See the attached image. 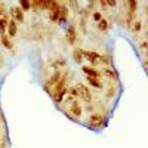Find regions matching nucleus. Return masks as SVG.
Returning <instances> with one entry per match:
<instances>
[{
	"mask_svg": "<svg viewBox=\"0 0 148 148\" xmlns=\"http://www.w3.org/2000/svg\"><path fill=\"white\" fill-rule=\"evenodd\" d=\"M86 80H88V83H89L90 86H93V88H96V89H101V88H102V82H101L99 79H95V77H86Z\"/></svg>",
	"mask_w": 148,
	"mask_h": 148,
	"instance_id": "nucleus-15",
	"label": "nucleus"
},
{
	"mask_svg": "<svg viewBox=\"0 0 148 148\" xmlns=\"http://www.w3.org/2000/svg\"><path fill=\"white\" fill-rule=\"evenodd\" d=\"M107 123H108V119H107L105 114H102V113H92V114H89L88 123H86V125H88V127H90V129L99 130V129H104L107 126Z\"/></svg>",
	"mask_w": 148,
	"mask_h": 148,
	"instance_id": "nucleus-1",
	"label": "nucleus"
},
{
	"mask_svg": "<svg viewBox=\"0 0 148 148\" xmlns=\"http://www.w3.org/2000/svg\"><path fill=\"white\" fill-rule=\"evenodd\" d=\"M65 40L70 46H74L77 42V28L76 25H70L65 31Z\"/></svg>",
	"mask_w": 148,
	"mask_h": 148,
	"instance_id": "nucleus-6",
	"label": "nucleus"
},
{
	"mask_svg": "<svg viewBox=\"0 0 148 148\" xmlns=\"http://www.w3.org/2000/svg\"><path fill=\"white\" fill-rule=\"evenodd\" d=\"M102 74H104V76H107L110 80H119V73L114 70V68H110V67H105L104 70H102V73H101V76H102Z\"/></svg>",
	"mask_w": 148,
	"mask_h": 148,
	"instance_id": "nucleus-10",
	"label": "nucleus"
},
{
	"mask_svg": "<svg viewBox=\"0 0 148 148\" xmlns=\"http://www.w3.org/2000/svg\"><path fill=\"white\" fill-rule=\"evenodd\" d=\"M73 59L76 61L77 64H80L83 61V55H82V49L80 47H77V49H74V51H73Z\"/></svg>",
	"mask_w": 148,
	"mask_h": 148,
	"instance_id": "nucleus-17",
	"label": "nucleus"
},
{
	"mask_svg": "<svg viewBox=\"0 0 148 148\" xmlns=\"http://www.w3.org/2000/svg\"><path fill=\"white\" fill-rule=\"evenodd\" d=\"M127 5V12H130V14H136V10H138V2H135V0H130V2L126 3Z\"/></svg>",
	"mask_w": 148,
	"mask_h": 148,
	"instance_id": "nucleus-19",
	"label": "nucleus"
},
{
	"mask_svg": "<svg viewBox=\"0 0 148 148\" xmlns=\"http://www.w3.org/2000/svg\"><path fill=\"white\" fill-rule=\"evenodd\" d=\"M67 95H70V96L73 98V99H77V98H79V90L76 89V86H73V88H70Z\"/></svg>",
	"mask_w": 148,
	"mask_h": 148,
	"instance_id": "nucleus-21",
	"label": "nucleus"
},
{
	"mask_svg": "<svg viewBox=\"0 0 148 148\" xmlns=\"http://www.w3.org/2000/svg\"><path fill=\"white\" fill-rule=\"evenodd\" d=\"M139 47H141V49H145V47H147V42H142Z\"/></svg>",
	"mask_w": 148,
	"mask_h": 148,
	"instance_id": "nucleus-23",
	"label": "nucleus"
},
{
	"mask_svg": "<svg viewBox=\"0 0 148 148\" xmlns=\"http://www.w3.org/2000/svg\"><path fill=\"white\" fill-rule=\"evenodd\" d=\"M76 89L79 90V96L82 98L84 102H88V105H89L92 102V99H93V95H92L90 89L86 84H83V83H77L76 84Z\"/></svg>",
	"mask_w": 148,
	"mask_h": 148,
	"instance_id": "nucleus-3",
	"label": "nucleus"
},
{
	"mask_svg": "<svg viewBox=\"0 0 148 148\" xmlns=\"http://www.w3.org/2000/svg\"><path fill=\"white\" fill-rule=\"evenodd\" d=\"M67 18H68V6L61 5V8H59V21L58 22H65Z\"/></svg>",
	"mask_w": 148,
	"mask_h": 148,
	"instance_id": "nucleus-12",
	"label": "nucleus"
},
{
	"mask_svg": "<svg viewBox=\"0 0 148 148\" xmlns=\"http://www.w3.org/2000/svg\"><path fill=\"white\" fill-rule=\"evenodd\" d=\"M96 27H98V30H99V31H102V33H104V31H107V30H108L110 24H108V21H107L105 18H102L99 22L96 24Z\"/></svg>",
	"mask_w": 148,
	"mask_h": 148,
	"instance_id": "nucleus-18",
	"label": "nucleus"
},
{
	"mask_svg": "<svg viewBox=\"0 0 148 148\" xmlns=\"http://www.w3.org/2000/svg\"><path fill=\"white\" fill-rule=\"evenodd\" d=\"M99 62L104 64L105 67L113 65V56H111L110 53H102V55H99Z\"/></svg>",
	"mask_w": 148,
	"mask_h": 148,
	"instance_id": "nucleus-13",
	"label": "nucleus"
},
{
	"mask_svg": "<svg viewBox=\"0 0 148 148\" xmlns=\"http://www.w3.org/2000/svg\"><path fill=\"white\" fill-rule=\"evenodd\" d=\"M141 28H142V21H141V19H135V21H133V24L130 25V30H132V33L138 34V33L141 31Z\"/></svg>",
	"mask_w": 148,
	"mask_h": 148,
	"instance_id": "nucleus-16",
	"label": "nucleus"
},
{
	"mask_svg": "<svg viewBox=\"0 0 148 148\" xmlns=\"http://www.w3.org/2000/svg\"><path fill=\"white\" fill-rule=\"evenodd\" d=\"M68 113H70V119H73V120H80L82 119V116H83V107H82V104L77 101V99H74L71 104H70V108H68Z\"/></svg>",
	"mask_w": 148,
	"mask_h": 148,
	"instance_id": "nucleus-2",
	"label": "nucleus"
},
{
	"mask_svg": "<svg viewBox=\"0 0 148 148\" xmlns=\"http://www.w3.org/2000/svg\"><path fill=\"white\" fill-rule=\"evenodd\" d=\"M10 15H12V19H14L16 24L24 22V12L18 6H12L10 8Z\"/></svg>",
	"mask_w": 148,
	"mask_h": 148,
	"instance_id": "nucleus-8",
	"label": "nucleus"
},
{
	"mask_svg": "<svg viewBox=\"0 0 148 148\" xmlns=\"http://www.w3.org/2000/svg\"><path fill=\"white\" fill-rule=\"evenodd\" d=\"M62 74H64V73H61V71H55V73L52 74V76L46 80V83H45V90H46L49 95H51V89H52L53 86H55V84L61 80V77H62Z\"/></svg>",
	"mask_w": 148,
	"mask_h": 148,
	"instance_id": "nucleus-4",
	"label": "nucleus"
},
{
	"mask_svg": "<svg viewBox=\"0 0 148 148\" xmlns=\"http://www.w3.org/2000/svg\"><path fill=\"white\" fill-rule=\"evenodd\" d=\"M0 120H2V116H0Z\"/></svg>",
	"mask_w": 148,
	"mask_h": 148,
	"instance_id": "nucleus-24",
	"label": "nucleus"
},
{
	"mask_svg": "<svg viewBox=\"0 0 148 148\" xmlns=\"http://www.w3.org/2000/svg\"><path fill=\"white\" fill-rule=\"evenodd\" d=\"M8 22H9V16H8V14H3V15H0V36L6 34Z\"/></svg>",
	"mask_w": 148,
	"mask_h": 148,
	"instance_id": "nucleus-11",
	"label": "nucleus"
},
{
	"mask_svg": "<svg viewBox=\"0 0 148 148\" xmlns=\"http://www.w3.org/2000/svg\"><path fill=\"white\" fill-rule=\"evenodd\" d=\"M82 55H83V59H88L89 64H92V67L96 65V64H99V55L101 53L93 52V51H84V49H82Z\"/></svg>",
	"mask_w": 148,
	"mask_h": 148,
	"instance_id": "nucleus-5",
	"label": "nucleus"
},
{
	"mask_svg": "<svg viewBox=\"0 0 148 148\" xmlns=\"http://www.w3.org/2000/svg\"><path fill=\"white\" fill-rule=\"evenodd\" d=\"M6 33H8V37H15L18 34V24L14 21V19H9L8 22V28H6Z\"/></svg>",
	"mask_w": 148,
	"mask_h": 148,
	"instance_id": "nucleus-9",
	"label": "nucleus"
},
{
	"mask_svg": "<svg viewBox=\"0 0 148 148\" xmlns=\"http://www.w3.org/2000/svg\"><path fill=\"white\" fill-rule=\"evenodd\" d=\"M18 8H19V9L24 12V10H30V9H31V5H30V2H28V0H21Z\"/></svg>",
	"mask_w": 148,
	"mask_h": 148,
	"instance_id": "nucleus-20",
	"label": "nucleus"
},
{
	"mask_svg": "<svg viewBox=\"0 0 148 148\" xmlns=\"http://www.w3.org/2000/svg\"><path fill=\"white\" fill-rule=\"evenodd\" d=\"M0 42H2V46H3V47H6V49H14V43L10 42V39H9L6 34L0 36Z\"/></svg>",
	"mask_w": 148,
	"mask_h": 148,
	"instance_id": "nucleus-14",
	"label": "nucleus"
},
{
	"mask_svg": "<svg viewBox=\"0 0 148 148\" xmlns=\"http://www.w3.org/2000/svg\"><path fill=\"white\" fill-rule=\"evenodd\" d=\"M82 71L86 74V77H95V79H101V71H98L92 65H83Z\"/></svg>",
	"mask_w": 148,
	"mask_h": 148,
	"instance_id": "nucleus-7",
	"label": "nucleus"
},
{
	"mask_svg": "<svg viewBox=\"0 0 148 148\" xmlns=\"http://www.w3.org/2000/svg\"><path fill=\"white\" fill-rule=\"evenodd\" d=\"M102 18H104V16H102V14H101V12H99V10H95V12H93V14H92V19H93V21H95L96 24H98V22H99V21H101Z\"/></svg>",
	"mask_w": 148,
	"mask_h": 148,
	"instance_id": "nucleus-22",
	"label": "nucleus"
}]
</instances>
